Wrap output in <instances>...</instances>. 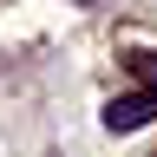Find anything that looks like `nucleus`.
<instances>
[{"label": "nucleus", "instance_id": "obj_1", "mask_svg": "<svg viewBox=\"0 0 157 157\" xmlns=\"http://www.w3.org/2000/svg\"><path fill=\"white\" fill-rule=\"evenodd\" d=\"M157 118V92H124L105 105V131H144Z\"/></svg>", "mask_w": 157, "mask_h": 157}, {"label": "nucleus", "instance_id": "obj_2", "mask_svg": "<svg viewBox=\"0 0 157 157\" xmlns=\"http://www.w3.org/2000/svg\"><path fill=\"white\" fill-rule=\"evenodd\" d=\"M124 66L144 78V92H157V52H124Z\"/></svg>", "mask_w": 157, "mask_h": 157}, {"label": "nucleus", "instance_id": "obj_3", "mask_svg": "<svg viewBox=\"0 0 157 157\" xmlns=\"http://www.w3.org/2000/svg\"><path fill=\"white\" fill-rule=\"evenodd\" d=\"M78 7H98V0H78Z\"/></svg>", "mask_w": 157, "mask_h": 157}]
</instances>
